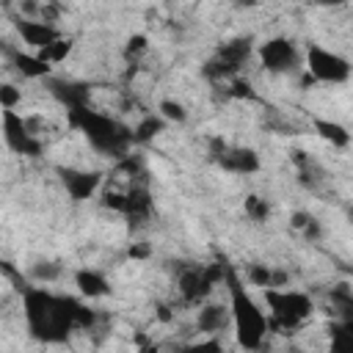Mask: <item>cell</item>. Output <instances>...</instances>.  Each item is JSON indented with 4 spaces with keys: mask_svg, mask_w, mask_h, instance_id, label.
Segmentation results:
<instances>
[{
    "mask_svg": "<svg viewBox=\"0 0 353 353\" xmlns=\"http://www.w3.org/2000/svg\"><path fill=\"white\" fill-rule=\"evenodd\" d=\"M19 295H22V314H25L28 331L39 342L55 345V342H63L74 328L88 331L97 325L94 309H88L72 295H58L44 284H25Z\"/></svg>",
    "mask_w": 353,
    "mask_h": 353,
    "instance_id": "obj_1",
    "label": "cell"
},
{
    "mask_svg": "<svg viewBox=\"0 0 353 353\" xmlns=\"http://www.w3.org/2000/svg\"><path fill=\"white\" fill-rule=\"evenodd\" d=\"M66 121H69V127H74L88 141V146L97 154L121 160L127 152H132V143H135L132 127H127L124 121H119L102 110H94L91 105L66 110Z\"/></svg>",
    "mask_w": 353,
    "mask_h": 353,
    "instance_id": "obj_2",
    "label": "cell"
},
{
    "mask_svg": "<svg viewBox=\"0 0 353 353\" xmlns=\"http://www.w3.org/2000/svg\"><path fill=\"white\" fill-rule=\"evenodd\" d=\"M223 284H226V292H229V314H232V328H234L237 345L245 347V350H259L265 336L270 334L268 331V314L248 295V290L243 287L240 276L232 268H226Z\"/></svg>",
    "mask_w": 353,
    "mask_h": 353,
    "instance_id": "obj_3",
    "label": "cell"
},
{
    "mask_svg": "<svg viewBox=\"0 0 353 353\" xmlns=\"http://www.w3.org/2000/svg\"><path fill=\"white\" fill-rule=\"evenodd\" d=\"M262 292H265V303H268V331H273V334L301 328L314 312V301L301 290L265 287Z\"/></svg>",
    "mask_w": 353,
    "mask_h": 353,
    "instance_id": "obj_4",
    "label": "cell"
},
{
    "mask_svg": "<svg viewBox=\"0 0 353 353\" xmlns=\"http://www.w3.org/2000/svg\"><path fill=\"white\" fill-rule=\"evenodd\" d=\"M229 265L212 262V265H182L179 276H176V292L185 303L196 306L204 303L210 298V292L215 290V284H223Z\"/></svg>",
    "mask_w": 353,
    "mask_h": 353,
    "instance_id": "obj_5",
    "label": "cell"
},
{
    "mask_svg": "<svg viewBox=\"0 0 353 353\" xmlns=\"http://www.w3.org/2000/svg\"><path fill=\"white\" fill-rule=\"evenodd\" d=\"M303 69L314 77V83H328V85H342L350 80V61L342 52H334L323 44H309Z\"/></svg>",
    "mask_w": 353,
    "mask_h": 353,
    "instance_id": "obj_6",
    "label": "cell"
},
{
    "mask_svg": "<svg viewBox=\"0 0 353 353\" xmlns=\"http://www.w3.org/2000/svg\"><path fill=\"white\" fill-rule=\"evenodd\" d=\"M251 52H254V41L245 36H240V39H229V41H223L218 50H215V55L204 63V74L210 77V80H232L234 74H240V69H243V63L251 58Z\"/></svg>",
    "mask_w": 353,
    "mask_h": 353,
    "instance_id": "obj_7",
    "label": "cell"
},
{
    "mask_svg": "<svg viewBox=\"0 0 353 353\" xmlns=\"http://www.w3.org/2000/svg\"><path fill=\"white\" fill-rule=\"evenodd\" d=\"M3 141L14 154L22 157H39L44 152V141L30 130V121L17 110V108H3Z\"/></svg>",
    "mask_w": 353,
    "mask_h": 353,
    "instance_id": "obj_8",
    "label": "cell"
},
{
    "mask_svg": "<svg viewBox=\"0 0 353 353\" xmlns=\"http://www.w3.org/2000/svg\"><path fill=\"white\" fill-rule=\"evenodd\" d=\"M256 55H259L262 69L270 72V74H290V72H298L303 66V58H301L295 41L287 39V36L265 39L256 47Z\"/></svg>",
    "mask_w": 353,
    "mask_h": 353,
    "instance_id": "obj_9",
    "label": "cell"
},
{
    "mask_svg": "<svg viewBox=\"0 0 353 353\" xmlns=\"http://www.w3.org/2000/svg\"><path fill=\"white\" fill-rule=\"evenodd\" d=\"M99 204L113 210V212H119V215H124V218H130V221H143L152 212L149 190L143 185H135V182L127 190H105Z\"/></svg>",
    "mask_w": 353,
    "mask_h": 353,
    "instance_id": "obj_10",
    "label": "cell"
},
{
    "mask_svg": "<svg viewBox=\"0 0 353 353\" xmlns=\"http://www.w3.org/2000/svg\"><path fill=\"white\" fill-rule=\"evenodd\" d=\"M55 174L72 201H88L102 188V171L97 168H74V165H55Z\"/></svg>",
    "mask_w": 353,
    "mask_h": 353,
    "instance_id": "obj_11",
    "label": "cell"
},
{
    "mask_svg": "<svg viewBox=\"0 0 353 353\" xmlns=\"http://www.w3.org/2000/svg\"><path fill=\"white\" fill-rule=\"evenodd\" d=\"M47 85V91L52 94V99L58 105H63L66 110H74V108H85L91 105V85L88 83H80V80H63V77H44L41 80Z\"/></svg>",
    "mask_w": 353,
    "mask_h": 353,
    "instance_id": "obj_12",
    "label": "cell"
},
{
    "mask_svg": "<svg viewBox=\"0 0 353 353\" xmlns=\"http://www.w3.org/2000/svg\"><path fill=\"white\" fill-rule=\"evenodd\" d=\"M215 163L223 168V171H229V174H240V176H248V174H256L259 171V154L251 149V146H226L218 157H215Z\"/></svg>",
    "mask_w": 353,
    "mask_h": 353,
    "instance_id": "obj_13",
    "label": "cell"
},
{
    "mask_svg": "<svg viewBox=\"0 0 353 353\" xmlns=\"http://www.w3.org/2000/svg\"><path fill=\"white\" fill-rule=\"evenodd\" d=\"M14 28H17L19 39H22V41H25L30 50H41L44 44H50V41H55V39L61 36L58 25H50V22H44V19H28V17H17Z\"/></svg>",
    "mask_w": 353,
    "mask_h": 353,
    "instance_id": "obj_14",
    "label": "cell"
},
{
    "mask_svg": "<svg viewBox=\"0 0 353 353\" xmlns=\"http://www.w3.org/2000/svg\"><path fill=\"white\" fill-rule=\"evenodd\" d=\"M229 325H232L229 306H223V303H199V312H196L199 334H221Z\"/></svg>",
    "mask_w": 353,
    "mask_h": 353,
    "instance_id": "obj_15",
    "label": "cell"
},
{
    "mask_svg": "<svg viewBox=\"0 0 353 353\" xmlns=\"http://www.w3.org/2000/svg\"><path fill=\"white\" fill-rule=\"evenodd\" d=\"M8 61H11V66H14L22 77H28V80H44V77L52 74V66H50L47 61H41L36 52L8 50Z\"/></svg>",
    "mask_w": 353,
    "mask_h": 353,
    "instance_id": "obj_16",
    "label": "cell"
},
{
    "mask_svg": "<svg viewBox=\"0 0 353 353\" xmlns=\"http://www.w3.org/2000/svg\"><path fill=\"white\" fill-rule=\"evenodd\" d=\"M74 287L83 298L94 301V298H105L110 295V281L105 279V273L94 270V268H80L74 270Z\"/></svg>",
    "mask_w": 353,
    "mask_h": 353,
    "instance_id": "obj_17",
    "label": "cell"
},
{
    "mask_svg": "<svg viewBox=\"0 0 353 353\" xmlns=\"http://www.w3.org/2000/svg\"><path fill=\"white\" fill-rule=\"evenodd\" d=\"M312 124H314V132L323 141H328L331 146H336V149H347L350 146V132H347L345 124H339L334 119H312Z\"/></svg>",
    "mask_w": 353,
    "mask_h": 353,
    "instance_id": "obj_18",
    "label": "cell"
},
{
    "mask_svg": "<svg viewBox=\"0 0 353 353\" xmlns=\"http://www.w3.org/2000/svg\"><path fill=\"white\" fill-rule=\"evenodd\" d=\"M165 119L160 116V113H146V116H141V121L132 127V141L135 143H149V141H154L160 132H165Z\"/></svg>",
    "mask_w": 353,
    "mask_h": 353,
    "instance_id": "obj_19",
    "label": "cell"
},
{
    "mask_svg": "<svg viewBox=\"0 0 353 353\" xmlns=\"http://www.w3.org/2000/svg\"><path fill=\"white\" fill-rule=\"evenodd\" d=\"M41 61H47L50 66H55V63H61V61H66L69 58V52H72V39H66L63 33L55 39V41H50V44H44L41 50H33Z\"/></svg>",
    "mask_w": 353,
    "mask_h": 353,
    "instance_id": "obj_20",
    "label": "cell"
},
{
    "mask_svg": "<svg viewBox=\"0 0 353 353\" xmlns=\"http://www.w3.org/2000/svg\"><path fill=\"white\" fill-rule=\"evenodd\" d=\"M58 276H61V265L52 262V259H39V262L30 265V279H33L36 284H50V281H55Z\"/></svg>",
    "mask_w": 353,
    "mask_h": 353,
    "instance_id": "obj_21",
    "label": "cell"
},
{
    "mask_svg": "<svg viewBox=\"0 0 353 353\" xmlns=\"http://www.w3.org/2000/svg\"><path fill=\"white\" fill-rule=\"evenodd\" d=\"M157 113H160L168 124H185V121H188V110H185V105L176 102V99H160Z\"/></svg>",
    "mask_w": 353,
    "mask_h": 353,
    "instance_id": "obj_22",
    "label": "cell"
},
{
    "mask_svg": "<svg viewBox=\"0 0 353 353\" xmlns=\"http://www.w3.org/2000/svg\"><path fill=\"white\" fill-rule=\"evenodd\" d=\"M270 265H265V262H254V265H248V270H245V281L251 284V287H259V290H265V287H270Z\"/></svg>",
    "mask_w": 353,
    "mask_h": 353,
    "instance_id": "obj_23",
    "label": "cell"
},
{
    "mask_svg": "<svg viewBox=\"0 0 353 353\" xmlns=\"http://www.w3.org/2000/svg\"><path fill=\"white\" fill-rule=\"evenodd\" d=\"M243 210H245V215L251 221H268V215H270V204L262 196H248L243 201Z\"/></svg>",
    "mask_w": 353,
    "mask_h": 353,
    "instance_id": "obj_24",
    "label": "cell"
},
{
    "mask_svg": "<svg viewBox=\"0 0 353 353\" xmlns=\"http://www.w3.org/2000/svg\"><path fill=\"white\" fill-rule=\"evenodd\" d=\"M226 94H229L232 99H256V91H254V85H251L245 77H240V74H234V77L229 80V88H226Z\"/></svg>",
    "mask_w": 353,
    "mask_h": 353,
    "instance_id": "obj_25",
    "label": "cell"
},
{
    "mask_svg": "<svg viewBox=\"0 0 353 353\" xmlns=\"http://www.w3.org/2000/svg\"><path fill=\"white\" fill-rule=\"evenodd\" d=\"M146 47H149V39H146L143 33H132V36L127 39V44H124V58L132 61V58H138L141 52H146Z\"/></svg>",
    "mask_w": 353,
    "mask_h": 353,
    "instance_id": "obj_26",
    "label": "cell"
},
{
    "mask_svg": "<svg viewBox=\"0 0 353 353\" xmlns=\"http://www.w3.org/2000/svg\"><path fill=\"white\" fill-rule=\"evenodd\" d=\"M22 91L14 83H0V108H19Z\"/></svg>",
    "mask_w": 353,
    "mask_h": 353,
    "instance_id": "obj_27",
    "label": "cell"
},
{
    "mask_svg": "<svg viewBox=\"0 0 353 353\" xmlns=\"http://www.w3.org/2000/svg\"><path fill=\"white\" fill-rule=\"evenodd\" d=\"M301 232H303V237H306L309 243H317V240L323 237V226H320V221H317L314 215L309 218V223H306V226H303Z\"/></svg>",
    "mask_w": 353,
    "mask_h": 353,
    "instance_id": "obj_28",
    "label": "cell"
},
{
    "mask_svg": "<svg viewBox=\"0 0 353 353\" xmlns=\"http://www.w3.org/2000/svg\"><path fill=\"white\" fill-rule=\"evenodd\" d=\"M270 287H290V273L284 268H273L270 270Z\"/></svg>",
    "mask_w": 353,
    "mask_h": 353,
    "instance_id": "obj_29",
    "label": "cell"
},
{
    "mask_svg": "<svg viewBox=\"0 0 353 353\" xmlns=\"http://www.w3.org/2000/svg\"><path fill=\"white\" fill-rule=\"evenodd\" d=\"M309 218H312V212H306V210H298V212H292V218H290V226L301 232V229L309 223Z\"/></svg>",
    "mask_w": 353,
    "mask_h": 353,
    "instance_id": "obj_30",
    "label": "cell"
},
{
    "mask_svg": "<svg viewBox=\"0 0 353 353\" xmlns=\"http://www.w3.org/2000/svg\"><path fill=\"white\" fill-rule=\"evenodd\" d=\"M127 254H130L132 259H143V256H149V248H146V245H138V243H132V245L127 248Z\"/></svg>",
    "mask_w": 353,
    "mask_h": 353,
    "instance_id": "obj_31",
    "label": "cell"
},
{
    "mask_svg": "<svg viewBox=\"0 0 353 353\" xmlns=\"http://www.w3.org/2000/svg\"><path fill=\"white\" fill-rule=\"evenodd\" d=\"M314 6H325V8H339V6H345V0H312Z\"/></svg>",
    "mask_w": 353,
    "mask_h": 353,
    "instance_id": "obj_32",
    "label": "cell"
},
{
    "mask_svg": "<svg viewBox=\"0 0 353 353\" xmlns=\"http://www.w3.org/2000/svg\"><path fill=\"white\" fill-rule=\"evenodd\" d=\"M237 6H245V8H254V6H256V0H237Z\"/></svg>",
    "mask_w": 353,
    "mask_h": 353,
    "instance_id": "obj_33",
    "label": "cell"
},
{
    "mask_svg": "<svg viewBox=\"0 0 353 353\" xmlns=\"http://www.w3.org/2000/svg\"><path fill=\"white\" fill-rule=\"evenodd\" d=\"M163 3H168V6H174V3H179V0H163Z\"/></svg>",
    "mask_w": 353,
    "mask_h": 353,
    "instance_id": "obj_34",
    "label": "cell"
}]
</instances>
